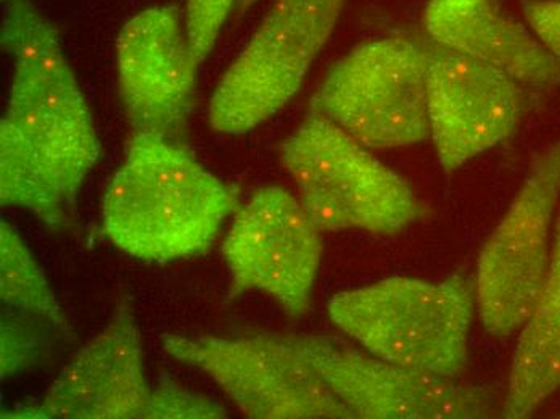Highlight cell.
<instances>
[{
  "label": "cell",
  "instance_id": "7c38bea8",
  "mask_svg": "<svg viewBox=\"0 0 560 419\" xmlns=\"http://www.w3.org/2000/svg\"><path fill=\"white\" fill-rule=\"evenodd\" d=\"M122 105L138 131L173 139L192 108L198 68L176 7H152L132 16L118 37Z\"/></svg>",
  "mask_w": 560,
  "mask_h": 419
},
{
  "label": "cell",
  "instance_id": "9c48e42d",
  "mask_svg": "<svg viewBox=\"0 0 560 419\" xmlns=\"http://www.w3.org/2000/svg\"><path fill=\"white\" fill-rule=\"evenodd\" d=\"M313 364L353 418L476 419L491 414L485 387L408 370L336 337L272 333Z\"/></svg>",
  "mask_w": 560,
  "mask_h": 419
},
{
  "label": "cell",
  "instance_id": "8fae6325",
  "mask_svg": "<svg viewBox=\"0 0 560 419\" xmlns=\"http://www.w3.org/2000/svg\"><path fill=\"white\" fill-rule=\"evenodd\" d=\"M427 61L430 139L446 173L514 135L527 88L501 68L419 37Z\"/></svg>",
  "mask_w": 560,
  "mask_h": 419
},
{
  "label": "cell",
  "instance_id": "ba28073f",
  "mask_svg": "<svg viewBox=\"0 0 560 419\" xmlns=\"http://www.w3.org/2000/svg\"><path fill=\"white\" fill-rule=\"evenodd\" d=\"M160 339L173 359L207 373L245 417L353 418L313 364L272 333L237 339L163 334Z\"/></svg>",
  "mask_w": 560,
  "mask_h": 419
},
{
  "label": "cell",
  "instance_id": "ffe728a7",
  "mask_svg": "<svg viewBox=\"0 0 560 419\" xmlns=\"http://www.w3.org/2000/svg\"><path fill=\"white\" fill-rule=\"evenodd\" d=\"M2 350H0V370L2 377H10L25 370L37 352L34 334L12 322L2 323Z\"/></svg>",
  "mask_w": 560,
  "mask_h": 419
},
{
  "label": "cell",
  "instance_id": "44dd1931",
  "mask_svg": "<svg viewBox=\"0 0 560 419\" xmlns=\"http://www.w3.org/2000/svg\"><path fill=\"white\" fill-rule=\"evenodd\" d=\"M524 13L536 39L560 63V0L527 3Z\"/></svg>",
  "mask_w": 560,
  "mask_h": 419
},
{
  "label": "cell",
  "instance_id": "277c9868",
  "mask_svg": "<svg viewBox=\"0 0 560 419\" xmlns=\"http://www.w3.org/2000/svg\"><path fill=\"white\" fill-rule=\"evenodd\" d=\"M279 159L320 231L393 236L429 214L406 179L316 112L280 144Z\"/></svg>",
  "mask_w": 560,
  "mask_h": 419
},
{
  "label": "cell",
  "instance_id": "e0dca14e",
  "mask_svg": "<svg viewBox=\"0 0 560 419\" xmlns=\"http://www.w3.org/2000/svg\"><path fill=\"white\" fill-rule=\"evenodd\" d=\"M0 295L13 309L37 313L58 329L70 326L28 245L10 224H0Z\"/></svg>",
  "mask_w": 560,
  "mask_h": 419
},
{
  "label": "cell",
  "instance_id": "2e32d148",
  "mask_svg": "<svg viewBox=\"0 0 560 419\" xmlns=\"http://www.w3.org/2000/svg\"><path fill=\"white\" fill-rule=\"evenodd\" d=\"M0 202L36 214L49 230L67 224V203L22 136L0 121Z\"/></svg>",
  "mask_w": 560,
  "mask_h": 419
},
{
  "label": "cell",
  "instance_id": "6da1fadb",
  "mask_svg": "<svg viewBox=\"0 0 560 419\" xmlns=\"http://www.w3.org/2000/svg\"><path fill=\"white\" fill-rule=\"evenodd\" d=\"M237 203L235 190L192 153L173 139L138 131L108 184L102 223L119 251L166 264L205 254Z\"/></svg>",
  "mask_w": 560,
  "mask_h": 419
},
{
  "label": "cell",
  "instance_id": "9a60e30c",
  "mask_svg": "<svg viewBox=\"0 0 560 419\" xmlns=\"http://www.w3.org/2000/svg\"><path fill=\"white\" fill-rule=\"evenodd\" d=\"M560 387V214L555 228L551 264L541 292L521 328L503 417L522 419Z\"/></svg>",
  "mask_w": 560,
  "mask_h": 419
},
{
  "label": "cell",
  "instance_id": "5bb4252c",
  "mask_svg": "<svg viewBox=\"0 0 560 419\" xmlns=\"http://www.w3.org/2000/svg\"><path fill=\"white\" fill-rule=\"evenodd\" d=\"M427 36L448 49L487 61L525 88L560 86V63L532 30L498 12L491 0H430Z\"/></svg>",
  "mask_w": 560,
  "mask_h": 419
},
{
  "label": "cell",
  "instance_id": "d6986e66",
  "mask_svg": "<svg viewBox=\"0 0 560 419\" xmlns=\"http://www.w3.org/2000/svg\"><path fill=\"white\" fill-rule=\"evenodd\" d=\"M237 3L238 0H187V36L197 65L210 56L225 20Z\"/></svg>",
  "mask_w": 560,
  "mask_h": 419
},
{
  "label": "cell",
  "instance_id": "52a82bcc",
  "mask_svg": "<svg viewBox=\"0 0 560 419\" xmlns=\"http://www.w3.org/2000/svg\"><path fill=\"white\" fill-rule=\"evenodd\" d=\"M559 199L560 139L535 156L478 257L476 305L490 336L505 339L527 322L551 264Z\"/></svg>",
  "mask_w": 560,
  "mask_h": 419
},
{
  "label": "cell",
  "instance_id": "ac0fdd59",
  "mask_svg": "<svg viewBox=\"0 0 560 419\" xmlns=\"http://www.w3.org/2000/svg\"><path fill=\"white\" fill-rule=\"evenodd\" d=\"M228 411L218 401L177 386L168 374H163L153 387L143 419H218Z\"/></svg>",
  "mask_w": 560,
  "mask_h": 419
},
{
  "label": "cell",
  "instance_id": "30bf717a",
  "mask_svg": "<svg viewBox=\"0 0 560 419\" xmlns=\"http://www.w3.org/2000/svg\"><path fill=\"white\" fill-rule=\"evenodd\" d=\"M320 233L289 190H256L238 209L223 245L231 299L259 291L275 299L290 318H302L308 313L323 257Z\"/></svg>",
  "mask_w": 560,
  "mask_h": 419
},
{
  "label": "cell",
  "instance_id": "4fadbf2b",
  "mask_svg": "<svg viewBox=\"0 0 560 419\" xmlns=\"http://www.w3.org/2000/svg\"><path fill=\"white\" fill-rule=\"evenodd\" d=\"M150 397L139 328L125 299L107 328L74 356L39 404L3 418L143 419Z\"/></svg>",
  "mask_w": 560,
  "mask_h": 419
},
{
  "label": "cell",
  "instance_id": "7a4b0ae2",
  "mask_svg": "<svg viewBox=\"0 0 560 419\" xmlns=\"http://www.w3.org/2000/svg\"><path fill=\"white\" fill-rule=\"evenodd\" d=\"M2 46L13 59L3 120L22 136L71 207L98 162L101 146L57 31L30 0H9Z\"/></svg>",
  "mask_w": 560,
  "mask_h": 419
},
{
  "label": "cell",
  "instance_id": "8992f818",
  "mask_svg": "<svg viewBox=\"0 0 560 419\" xmlns=\"http://www.w3.org/2000/svg\"><path fill=\"white\" fill-rule=\"evenodd\" d=\"M348 0H276L210 102V125L244 135L300 91Z\"/></svg>",
  "mask_w": 560,
  "mask_h": 419
},
{
  "label": "cell",
  "instance_id": "5b68a950",
  "mask_svg": "<svg viewBox=\"0 0 560 419\" xmlns=\"http://www.w3.org/2000/svg\"><path fill=\"white\" fill-rule=\"evenodd\" d=\"M310 110L368 149L427 141V61L419 40L385 37L361 44L329 71Z\"/></svg>",
  "mask_w": 560,
  "mask_h": 419
},
{
  "label": "cell",
  "instance_id": "3957f363",
  "mask_svg": "<svg viewBox=\"0 0 560 419\" xmlns=\"http://www.w3.org/2000/svg\"><path fill=\"white\" fill-rule=\"evenodd\" d=\"M476 282L390 278L341 292L327 305L341 333L365 352L408 370L457 380L469 360Z\"/></svg>",
  "mask_w": 560,
  "mask_h": 419
},
{
  "label": "cell",
  "instance_id": "7402d4cb",
  "mask_svg": "<svg viewBox=\"0 0 560 419\" xmlns=\"http://www.w3.org/2000/svg\"><path fill=\"white\" fill-rule=\"evenodd\" d=\"M256 0H238V12H241V15H244L245 12H247L248 9L255 3Z\"/></svg>",
  "mask_w": 560,
  "mask_h": 419
}]
</instances>
